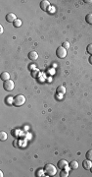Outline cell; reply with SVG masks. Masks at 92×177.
I'll return each instance as SVG.
<instances>
[{
    "instance_id": "cell-1",
    "label": "cell",
    "mask_w": 92,
    "mask_h": 177,
    "mask_svg": "<svg viewBox=\"0 0 92 177\" xmlns=\"http://www.w3.org/2000/svg\"><path fill=\"white\" fill-rule=\"evenodd\" d=\"M44 171L48 176H53L57 173V168L53 164L48 163V164H45V166H44Z\"/></svg>"
},
{
    "instance_id": "cell-2",
    "label": "cell",
    "mask_w": 92,
    "mask_h": 177,
    "mask_svg": "<svg viewBox=\"0 0 92 177\" xmlns=\"http://www.w3.org/2000/svg\"><path fill=\"white\" fill-rule=\"evenodd\" d=\"M26 102V98L25 96L23 95H18L14 98V100H13V104L15 106H22L23 104H25Z\"/></svg>"
},
{
    "instance_id": "cell-3",
    "label": "cell",
    "mask_w": 92,
    "mask_h": 177,
    "mask_svg": "<svg viewBox=\"0 0 92 177\" xmlns=\"http://www.w3.org/2000/svg\"><path fill=\"white\" fill-rule=\"evenodd\" d=\"M56 55L58 58L60 59H63L67 56V49L64 48L63 46H59L57 49H56Z\"/></svg>"
},
{
    "instance_id": "cell-4",
    "label": "cell",
    "mask_w": 92,
    "mask_h": 177,
    "mask_svg": "<svg viewBox=\"0 0 92 177\" xmlns=\"http://www.w3.org/2000/svg\"><path fill=\"white\" fill-rule=\"evenodd\" d=\"M3 87H4V89H5L6 91L11 92V91H13V90H14V88H15V84H14V82H13V81L8 80V81H5V82H4Z\"/></svg>"
},
{
    "instance_id": "cell-5",
    "label": "cell",
    "mask_w": 92,
    "mask_h": 177,
    "mask_svg": "<svg viewBox=\"0 0 92 177\" xmlns=\"http://www.w3.org/2000/svg\"><path fill=\"white\" fill-rule=\"evenodd\" d=\"M5 18H6V21H7V22H9V23H14L15 21L17 20V17H16V15H15L14 13H9V14H7Z\"/></svg>"
},
{
    "instance_id": "cell-6",
    "label": "cell",
    "mask_w": 92,
    "mask_h": 177,
    "mask_svg": "<svg viewBox=\"0 0 92 177\" xmlns=\"http://www.w3.org/2000/svg\"><path fill=\"white\" fill-rule=\"evenodd\" d=\"M49 7H50V4L47 0H43V1L40 2V8H41V10H43V11H48Z\"/></svg>"
},
{
    "instance_id": "cell-7",
    "label": "cell",
    "mask_w": 92,
    "mask_h": 177,
    "mask_svg": "<svg viewBox=\"0 0 92 177\" xmlns=\"http://www.w3.org/2000/svg\"><path fill=\"white\" fill-rule=\"evenodd\" d=\"M67 165H69V163H68V161L67 160H65V159H61V160H59L58 161V167L60 168V169H65V167Z\"/></svg>"
},
{
    "instance_id": "cell-8",
    "label": "cell",
    "mask_w": 92,
    "mask_h": 177,
    "mask_svg": "<svg viewBox=\"0 0 92 177\" xmlns=\"http://www.w3.org/2000/svg\"><path fill=\"white\" fill-rule=\"evenodd\" d=\"M82 166H83V168H84V169H86V170H90V168L92 167V162H91V160H89V159L84 160V161L82 162Z\"/></svg>"
},
{
    "instance_id": "cell-9",
    "label": "cell",
    "mask_w": 92,
    "mask_h": 177,
    "mask_svg": "<svg viewBox=\"0 0 92 177\" xmlns=\"http://www.w3.org/2000/svg\"><path fill=\"white\" fill-rule=\"evenodd\" d=\"M27 56H28V58H29L30 60L34 61V60H36V59L38 58V53L36 52V51H30Z\"/></svg>"
},
{
    "instance_id": "cell-10",
    "label": "cell",
    "mask_w": 92,
    "mask_h": 177,
    "mask_svg": "<svg viewBox=\"0 0 92 177\" xmlns=\"http://www.w3.org/2000/svg\"><path fill=\"white\" fill-rule=\"evenodd\" d=\"M57 93H59V95H65L66 93V88L64 86H59L57 88Z\"/></svg>"
},
{
    "instance_id": "cell-11",
    "label": "cell",
    "mask_w": 92,
    "mask_h": 177,
    "mask_svg": "<svg viewBox=\"0 0 92 177\" xmlns=\"http://www.w3.org/2000/svg\"><path fill=\"white\" fill-rule=\"evenodd\" d=\"M69 166L70 167V169H77V167H78V163H77V161L73 160V161H70V162L69 163Z\"/></svg>"
},
{
    "instance_id": "cell-12",
    "label": "cell",
    "mask_w": 92,
    "mask_h": 177,
    "mask_svg": "<svg viewBox=\"0 0 92 177\" xmlns=\"http://www.w3.org/2000/svg\"><path fill=\"white\" fill-rule=\"evenodd\" d=\"M1 79H2L4 82L10 80V74H9L8 72H3L2 74H1Z\"/></svg>"
},
{
    "instance_id": "cell-13",
    "label": "cell",
    "mask_w": 92,
    "mask_h": 177,
    "mask_svg": "<svg viewBox=\"0 0 92 177\" xmlns=\"http://www.w3.org/2000/svg\"><path fill=\"white\" fill-rule=\"evenodd\" d=\"M85 21L86 23L89 24V25H92V13H89L85 16Z\"/></svg>"
},
{
    "instance_id": "cell-14",
    "label": "cell",
    "mask_w": 92,
    "mask_h": 177,
    "mask_svg": "<svg viewBox=\"0 0 92 177\" xmlns=\"http://www.w3.org/2000/svg\"><path fill=\"white\" fill-rule=\"evenodd\" d=\"M13 26L15 27V28H20L22 26V20H20V19H17L15 22L13 23Z\"/></svg>"
},
{
    "instance_id": "cell-15",
    "label": "cell",
    "mask_w": 92,
    "mask_h": 177,
    "mask_svg": "<svg viewBox=\"0 0 92 177\" xmlns=\"http://www.w3.org/2000/svg\"><path fill=\"white\" fill-rule=\"evenodd\" d=\"M7 139V133L6 132H0V140L1 141H5Z\"/></svg>"
},
{
    "instance_id": "cell-16",
    "label": "cell",
    "mask_w": 92,
    "mask_h": 177,
    "mask_svg": "<svg viewBox=\"0 0 92 177\" xmlns=\"http://www.w3.org/2000/svg\"><path fill=\"white\" fill-rule=\"evenodd\" d=\"M85 157H86V159H89V160H92V150H89L87 153H86V154H85Z\"/></svg>"
},
{
    "instance_id": "cell-17",
    "label": "cell",
    "mask_w": 92,
    "mask_h": 177,
    "mask_svg": "<svg viewBox=\"0 0 92 177\" xmlns=\"http://www.w3.org/2000/svg\"><path fill=\"white\" fill-rule=\"evenodd\" d=\"M38 75H39V71H38L37 69L32 71V76L33 78H37V77H38Z\"/></svg>"
},
{
    "instance_id": "cell-18",
    "label": "cell",
    "mask_w": 92,
    "mask_h": 177,
    "mask_svg": "<svg viewBox=\"0 0 92 177\" xmlns=\"http://www.w3.org/2000/svg\"><path fill=\"white\" fill-rule=\"evenodd\" d=\"M13 100H14V98H11V97H9L8 98H6L5 99V102H7V103H10V104H13Z\"/></svg>"
},
{
    "instance_id": "cell-19",
    "label": "cell",
    "mask_w": 92,
    "mask_h": 177,
    "mask_svg": "<svg viewBox=\"0 0 92 177\" xmlns=\"http://www.w3.org/2000/svg\"><path fill=\"white\" fill-rule=\"evenodd\" d=\"M69 175V171H66V170H62L61 171V177H67Z\"/></svg>"
},
{
    "instance_id": "cell-20",
    "label": "cell",
    "mask_w": 92,
    "mask_h": 177,
    "mask_svg": "<svg viewBox=\"0 0 92 177\" xmlns=\"http://www.w3.org/2000/svg\"><path fill=\"white\" fill-rule=\"evenodd\" d=\"M86 50H87V52H88L90 55H92V43H90V44L87 46Z\"/></svg>"
},
{
    "instance_id": "cell-21",
    "label": "cell",
    "mask_w": 92,
    "mask_h": 177,
    "mask_svg": "<svg viewBox=\"0 0 92 177\" xmlns=\"http://www.w3.org/2000/svg\"><path fill=\"white\" fill-rule=\"evenodd\" d=\"M62 46H63L64 48H66V49H69V48H70V43H68V41H64Z\"/></svg>"
},
{
    "instance_id": "cell-22",
    "label": "cell",
    "mask_w": 92,
    "mask_h": 177,
    "mask_svg": "<svg viewBox=\"0 0 92 177\" xmlns=\"http://www.w3.org/2000/svg\"><path fill=\"white\" fill-rule=\"evenodd\" d=\"M36 175H37V176H43V175H44V174H43V170H42V169L37 170V171H36Z\"/></svg>"
},
{
    "instance_id": "cell-23",
    "label": "cell",
    "mask_w": 92,
    "mask_h": 177,
    "mask_svg": "<svg viewBox=\"0 0 92 177\" xmlns=\"http://www.w3.org/2000/svg\"><path fill=\"white\" fill-rule=\"evenodd\" d=\"M50 10H51L50 13H55V11H56V9H55L54 7H51V8H50Z\"/></svg>"
},
{
    "instance_id": "cell-24",
    "label": "cell",
    "mask_w": 92,
    "mask_h": 177,
    "mask_svg": "<svg viewBox=\"0 0 92 177\" xmlns=\"http://www.w3.org/2000/svg\"><path fill=\"white\" fill-rule=\"evenodd\" d=\"M70 167L69 165H67L66 167H65V169H64V170H66V171H70Z\"/></svg>"
},
{
    "instance_id": "cell-25",
    "label": "cell",
    "mask_w": 92,
    "mask_h": 177,
    "mask_svg": "<svg viewBox=\"0 0 92 177\" xmlns=\"http://www.w3.org/2000/svg\"><path fill=\"white\" fill-rule=\"evenodd\" d=\"M0 34H3V27L0 26Z\"/></svg>"
},
{
    "instance_id": "cell-26",
    "label": "cell",
    "mask_w": 92,
    "mask_h": 177,
    "mask_svg": "<svg viewBox=\"0 0 92 177\" xmlns=\"http://www.w3.org/2000/svg\"><path fill=\"white\" fill-rule=\"evenodd\" d=\"M89 63H90V64H92V55L89 57Z\"/></svg>"
},
{
    "instance_id": "cell-27",
    "label": "cell",
    "mask_w": 92,
    "mask_h": 177,
    "mask_svg": "<svg viewBox=\"0 0 92 177\" xmlns=\"http://www.w3.org/2000/svg\"><path fill=\"white\" fill-rule=\"evenodd\" d=\"M84 2H86V3H91V2H92V0H85Z\"/></svg>"
},
{
    "instance_id": "cell-28",
    "label": "cell",
    "mask_w": 92,
    "mask_h": 177,
    "mask_svg": "<svg viewBox=\"0 0 92 177\" xmlns=\"http://www.w3.org/2000/svg\"><path fill=\"white\" fill-rule=\"evenodd\" d=\"M0 176L3 177V172H2V171H0Z\"/></svg>"
},
{
    "instance_id": "cell-29",
    "label": "cell",
    "mask_w": 92,
    "mask_h": 177,
    "mask_svg": "<svg viewBox=\"0 0 92 177\" xmlns=\"http://www.w3.org/2000/svg\"><path fill=\"white\" fill-rule=\"evenodd\" d=\"M90 171H91V172H92V167H91V168H90Z\"/></svg>"
}]
</instances>
